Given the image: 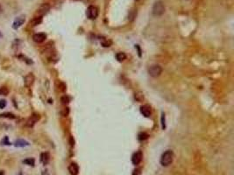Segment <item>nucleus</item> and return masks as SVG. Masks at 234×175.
Returning a JSON list of instances; mask_svg holds the SVG:
<instances>
[{
  "mask_svg": "<svg viewBox=\"0 0 234 175\" xmlns=\"http://www.w3.org/2000/svg\"><path fill=\"white\" fill-rule=\"evenodd\" d=\"M174 159V153L171 150H168L162 153L161 157V164L163 166H168Z\"/></svg>",
  "mask_w": 234,
  "mask_h": 175,
  "instance_id": "obj_1",
  "label": "nucleus"
},
{
  "mask_svg": "<svg viewBox=\"0 0 234 175\" xmlns=\"http://www.w3.org/2000/svg\"><path fill=\"white\" fill-rule=\"evenodd\" d=\"M152 12H153V15H154L156 17H159V16H161L162 14H164L165 5H164L163 2L162 1L155 2L153 6V9H152Z\"/></svg>",
  "mask_w": 234,
  "mask_h": 175,
  "instance_id": "obj_2",
  "label": "nucleus"
},
{
  "mask_svg": "<svg viewBox=\"0 0 234 175\" xmlns=\"http://www.w3.org/2000/svg\"><path fill=\"white\" fill-rule=\"evenodd\" d=\"M162 73V68L160 65H152L149 68H148V74H150V76L153 77V78H156L161 75V74Z\"/></svg>",
  "mask_w": 234,
  "mask_h": 175,
  "instance_id": "obj_3",
  "label": "nucleus"
},
{
  "mask_svg": "<svg viewBox=\"0 0 234 175\" xmlns=\"http://www.w3.org/2000/svg\"><path fill=\"white\" fill-rule=\"evenodd\" d=\"M86 14H87V17L90 19H95L97 18L98 16V10H97L96 7L93 6V5H90L88 7L87 9V11H86Z\"/></svg>",
  "mask_w": 234,
  "mask_h": 175,
  "instance_id": "obj_4",
  "label": "nucleus"
},
{
  "mask_svg": "<svg viewBox=\"0 0 234 175\" xmlns=\"http://www.w3.org/2000/svg\"><path fill=\"white\" fill-rule=\"evenodd\" d=\"M142 158H143V154L141 152V151H138L133 153L132 157V162L133 165L137 166L139 165L141 161H142Z\"/></svg>",
  "mask_w": 234,
  "mask_h": 175,
  "instance_id": "obj_5",
  "label": "nucleus"
},
{
  "mask_svg": "<svg viewBox=\"0 0 234 175\" xmlns=\"http://www.w3.org/2000/svg\"><path fill=\"white\" fill-rule=\"evenodd\" d=\"M25 20H26V18H25V16H20V17H17L15 19H14V21L12 23V28L17 30L18 29L19 27H20L24 23H25Z\"/></svg>",
  "mask_w": 234,
  "mask_h": 175,
  "instance_id": "obj_6",
  "label": "nucleus"
},
{
  "mask_svg": "<svg viewBox=\"0 0 234 175\" xmlns=\"http://www.w3.org/2000/svg\"><path fill=\"white\" fill-rule=\"evenodd\" d=\"M40 120V115H38V114H33L30 118H28L27 122H26V125L28 127H33L34 124Z\"/></svg>",
  "mask_w": 234,
  "mask_h": 175,
  "instance_id": "obj_7",
  "label": "nucleus"
},
{
  "mask_svg": "<svg viewBox=\"0 0 234 175\" xmlns=\"http://www.w3.org/2000/svg\"><path fill=\"white\" fill-rule=\"evenodd\" d=\"M47 39V35L43 32H40V33H36L33 36V41H35L36 43H42L45 41V40Z\"/></svg>",
  "mask_w": 234,
  "mask_h": 175,
  "instance_id": "obj_8",
  "label": "nucleus"
},
{
  "mask_svg": "<svg viewBox=\"0 0 234 175\" xmlns=\"http://www.w3.org/2000/svg\"><path fill=\"white\" fill-rule=\"evenodd\" d=\"M50 9V6L47 5V4H44L42 5L40 8L38 9L37 11V13H36V16H39V17H43Z\"/></svg>",
  "mask_w": 234,
  "mask_h": 175,
  "instance_id": "obj_9",
  "label": "nucleus"
},
{
  "mask_svg": "<svg viewBox=\"0 0 234 175\" xmlns=\"http://www.w3.org/2000/svg\"><path fill=\"white\" fill-rule=\"evenodd\" d=\"M69 171L71 175H78L79 173V166L76 163H71L69 166Z\"/></svg>",
  "mask_w": 234,
  "mask_h": 175,
  "instance_id": "obj_10",
  "label": "nucleus"
},
{
  "mask_svg": "<svg viewBox=\"0 0 234 175\" xmlns=\"http://www.w3.org/2000/svg\"><path fill=\"white\" fill-rule=\"evenodd\" d=\"M34 82V76L33 74H28L24 79V82H25V86L26 87H30L33 85Z\"/></svg>",
  "mask_w": 234,
  "mask_h": 175,
  "instance_id": "obj_11",
  "label": "nucleus"
},
{
  "mask_svg": "<svg viewBox=\"0 0 234 175\" xmlns=\"http://www.w3.org/2000/svg\"><path fill=\"white\" fill-rule=\"evenodd\" d=\"M140 113L146 116V118H149V116H151V109L149 106L147 105H143L140 107Z\"/></svg>",
  "mask_w": 234,
  "mask_h": 175,
  "instance_id": "obj_12",
  "label": "nucleus"
},
{
  "mask_svg": "<svg viewBox=\"0 0 234 175\" xmlns=\"http://www.w3.org/2000/svg\"><path fill=\"white\" fill-rule=\"evenodd\" d=\"M30 144L29 142H27L26 140L25 139H17L15 142H14V146L15 147H26V146H28Z\"/></svg>",
  "mask_w": 234,
  "mask_h": 175,
  "instance_id": "obj_13",
  "label": "nucleus"
},
{
  "mask_svg": "<svg viewBox=\"0 0 234 175\" xmlns=\"http://www.w3.org/2000/svg\"><path fill=\"white\" fill-rule=\"evenodd\" d=\"M42 22V17H39L35 16L32 20L30 21V26H36L38 25H40Z\"/></svg>",
  "mask_w": 234,
  "mask_h": 175,
  "instance_id": "obj_14",
  "label": "nucleus"
},
{
  "mask_svg": "<svg viewBox=\"0 0 234 175\" xmlns=\"http://www.w3.org/2000/svg\"><path fill=\"white\" fill-rule=\"evenodd\" d=\"M41 161L44 164L47 165L49 161V154L47 152H43L41 155Z\"/></svg>",
  "mask_w": 234,
  "mask_h": 175,
  "instance_id": "obj_15",
  "label": "nucleus"
},
{
  "mask_svg": "<svg viewBox=\"0 0 234 175\" xmlns=\"http://www.w3.org/2000/svg\"><path fill=\"white\" fill-rule=\"evenodd\" d=\"M116 59L118 60V61L122 62V61H124L125 60H126V54H125V53H122V52L118 53L116 54Z\"/></svg>",
  "mask_w": 234,
  "mask_h": 175,
  "instance_id": "obj_16",
  "label": "nucleus"
},
{
  "mask_svg": "<svg viewBox=\"0 0 234 175\" xmlns=\"http://www.w3.org/2000/svg\"><path fill=\"white\" fill-rule=\"evenodd\" d=\"M0 118H10V119H15L16 116L15 115L12 114V113H3L0 114Z\"/></svg>",
  "mask_w": 234,
  "mask_h": 175,
  "instance_id": "obj_17",
  "label": "nucleus"
},
{
  "mask_svg": "<svg viewBox=\"0 0 234 175\" xmlns=\"http://www.w3.org/2000/svg\"><path fill=\"white\" fill-rule=\"evenodd\" d=\"M9 94V89L7 87L0 88V95H7Z\"/></svg>",
  "mask_w": 234,
  "mask_h": 175,
  "instance_id": "obj_18",
  "label": "nucleus"
},
{
  "mask_svg": "<svg viewBox=\"0 0 234 175\" xmlns=\"http://www.w3.org/2000/svg\"><path fill=\"white\" fill-rule=\"evenodd\" d=\"M25 164H26V165H29V166H34V159H32V158H28V159H25L24 161H23Z\"/></svg>",
  "mask_w": 234,
  "mask_h": 175,
  "instance_id": "obj_19",
  "label": "nucleus"
},
{
  "mask_svg": "<svg viewBox=\"0 0 234 175\" xmlns=\"http://www.w3.org/2000/svg\"><path fill=\"white\" fill-rule=\"evenodd\" d=\"M148 138V135L145 132H142L139 135V140L142 141V140H146Z\"/></svg>",
  "mask_w": 234,
  "mask_h": 175,
  "instance_id": "obj_20",
  "label": "nucleus"
},
{
  "mask_svg": "<svg viewBox=\"0 0 234 175\" xmlns=\"http://www.w3.org/2000/svg\"><path fill=\"white\" fill-rule=\"evenodd\" d=\"M135 99L137 101H139V102H140V101H142L144 99V95L141 93H137V94H135Z\"/></svg>",
  "mask_w": 234,
  "mask_h": 175,
  "instance_id": "obj_21",
  "label": "nucleus"
},
{
  "mask_svg": "<svg viewBox=\"0 0 234 175\" xmlns=\"http://www.w3.org/2000/svg\"><path fill=\"white\" fill-rule=\"evenodd\" d=\"M1 145H11V142L9 141L8 137H5L3 139V140L1 141Z\"/></svg>",
  "mask_w": 234,
  "mask_h": 175,
  "instance_id": "obj_22",
  "label": "nucleus"
},
{
  "mask_svg": "<svg viewBox=\"0 0 234 175\" xmlns=\"http://www.w3.org/2000/svg\"><path fill=\"white\" fill-rule=\"evenodd\" d=\"M61 101H62V103L63 104H68V103H69V96H68V95H63V96L62 97Z\"/></svg>",
  "mask_w": 234,
  "mask_h": 175,
  "instance_id": "obj_23",
  "label": "nucleus"
},
{
  "mask_svg": "<svg viewBox=\"0 0 234 175\" xmlns=\"http://www.w3.org/2000/svg\"><path fill=\"white\" fill-rule=\"evenodd\" d=\"M6 106V101L2 99V100H0V109H4L5 108Z\"/></svg>",
  "mask_w": 234,
  "mask_h": 175,
  "instance_id": "obj_24",
  "label": "nucleus"
},
{
  "mask_svg": "<svg viewBox=\"0 0 234 175\" xmlns=\"http://www.w3.org/2000/svg\"><path fill=\"white\" fill-rule=\"evenodd\" d=\"M141 173V169L140 168H137V169H135L132 172V175H140Z\"/></svg>",
  "mask_w": 234,
  "mask_h": 175,
  "instance_id": "obj_25",
  "label": "nucleus"
},
{
  "mask_svg": "<svg viewBox=\"0 0 234 175\" xmlns=\"http://www.w3.org/2000/svg\"><path fill=\"white\" fill-rule=\"evenodd\" d=\"M161 124H162V129L164 130L166 128V125H165V114H162V118H161Z\"/></svg>",
  "mask_w": 234,
  "mask_h": 175,
  "instance_id": "obj_26",
  "label": "nucleus"
},
{
  "mask_svg": "<svg viewBox=\"0 0 234 175\" xmlns=\"http://www.w3.org/2000/svg\"><path fill=\"white\" fill-rule=\"evenodd\" d=\"M59 88H60V89H61L62 91H64V90L66 89V85H65L64 83L61 82V83H60V86H59Z\"/></svg>",
  "mask_w": 234,
  "mask_h": 175,
  "instance_id": "obj_27",
  "label": "nucleus"
},
{
  "mask_svg": "<svg viewBox=\"0 0 234 175\" xmlns=\"http://www.w3.org/2000/svg\"><path fill=\"white\" fill-rule=\"evenodd\" d=\"M78 1H82V2H88L89 0H78Z\"/></svg>",
  "mask_w": 234,
  "mask_h": 175,
  "instance_id": "obj_28",
  "label": "nucleus"
},
{
  "mask_svg": "<svg viewBox=\"0 0 234 175\" xmlns=\"http://www.w3.org/2000/svg\"><path fill=\"white\" fill-rule=\"evenodd\" d=\"M0 175H4V172H0Z\"/></svg>",
  "mask_w": 234,
  "mask_h": 175,
  "instance_id": "obj_29",
  "label": "nucleus"
},
{
  "mask_svg": "<svg viewBox=\"0 0 234 175\" xmlns=\"http://www.w3.org/2000/svg\"><path fill=\"white\" fill-rule=\"evenodd\" d=\"M2 11V7H1V5H0V12Z\"/></svg>",
  "mask_w": 234,
  "mask_h": 175,
  "instance_id": "obj_30",
  "label": "nucleus"
},
{
  "mask_svg": "<svg viewBox=\"0 0 234 175\" xmlns=\"http://www.w3.org/2000/svg\"><path fill=\"white\" fill-rule=\"evenodd\" d=\"M1 37H2V33H1V32H0V38H1Z\"/></svg>",
  "mask_w": 234,
  "mask_h": 175,
  "instance_id": "obj_31",
  "label": "nucleus"
},
{
  "mask_svg": "<svg viewBox=\"0 0 234 175\" xmlns=\"http://www.w3.org/2000/svg\"><path fill=\"white\" fill-rule=\"evenodd\" d=\"M18 175H23V173H22V172H20V173H19Z\"/></svg>",
  "mask_w": 234,
  "mask_h": 175,
  "instance_id": "obj_32",
  "label": "nucleus"
}]
</instances>
